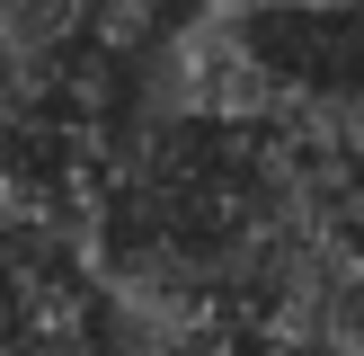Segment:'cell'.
I'll use <instances>...</instances> for the list:
<instances>
[]
</instances>
